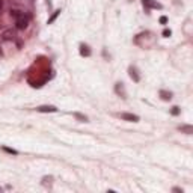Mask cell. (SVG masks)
Here are the masks:
<instances>
[{"instance_id": "cell-1", "label": "cell", "mask_w": 193, "mask_h": 193, "mask_svg": "<svg viewBox=\"0 0 193 193\" xmlns=\"http://www.w3.org/2000/svg\"><path fill=\"white\" fill-rule=\"evenodd\" d=\"M27 24H29V15L21 14L18 18H15V26H17V29H20V30L26 29V27H27Z\"/></svg>"}, {"instance_id": "cell-2", "label": "cell", "mask_w": 193, "mask_h": 193, "mask_svg": "<svg viewBox=\"0 0 193 193\" xmlns=\"http://www.w3.org/2000/svg\"><path fill=\"white\" fill-rule=\"evenodd\" d=\"M142 3L148 9H161V5L158 2H155V0H142Z\"/></svg>"}, {"instance_id": "cell-3", "label": "cell", "mask_w": 193, "mask_h": 193, "mask_svg": "<svg viewBox=\"0 0 193 193\" xmlns=\"http://www.w3.org/2000/svg\"><path fill=\"white\" fill-rule=\"evenodd\" d=\"M36 110L41 112V113H53V112H57V109L55 106H39V107H36Z\"/></svg>"}, {"instance_id": "cell-4", "label": "cell", "mask_w": 193, "mask_h": 193, "mask_svg": "<svg viewBox=\"0 0 193 193\" xmlns=\"http://www.w3.org/2000/svg\"><path fill=\"white\" fill-rule=\"evenodd\" d=\"M121 118H122L124 121H131V122H137L139 121V116L133 115V113H121Z\"/></svg>"}, {"instance_id": "cell-5", "label": "cell", "mask_w": 193, "mask_h": 193, "mask_svg": "<svg viewBox=\"0 0 193 193\" xmlns=\"http://www.w3.org/2000/svg\"><path fill=\"white\" fill-rule=\"evenodd\" d=\"M115 91H116V94H119L122 98H125V91H124V86H122V83H116V86H115Z\"/></svg>"}, {"instance_id": "cell-6", "label": "cell", "mask_w": 193, "mask_h": 193, "mask_svg": "<svg viewBox=\"0 0 193 193\" xmlns=\"http://www.w3.org/2000/svg\"><path fill=\"white\" fill-rule=\"evenodd\" d=\"M2 36H3V39H5V41H11V39H14V38H15V33H14L12 30H5Z\"/></svg>"}, {"instance_id": "cell-7", "label": "cell", "mask_w": 193, "mask_h": 193, "mask_svg": "<svg viewBox=\"0 0 193 193\" xmlns=\"http://www.w3.org/2000/svg\"><path fill=\"white\" fill-rule=\"evenodd\" d=\"M160 96H161V100H164V101H171L172 100V94L166 92V91H160Z\"/></svg>"}, {"instance_id": "cell-8", "label": "cell", "mask_w": 193, "mask_h": 193, "mask_svg": "<svg viewBox=\"0 0 193 193\" xmlns=\"http://www.w3.org/2000/svg\"><path fill=\"white\" fill-rule=\"evenodd\" d=\"M128 72H130V77L134 80V82H139L140 80V77L137 76V72H136V69L133 68V66H130V69H128Z\"/></svg>"}, {"instance_id": "cell-9", "label": "cell", "mask_w": 193, "mask_h": 193, "mask_svg": "<svg viewBox=\"0 0 193 193\" xmlns=\"http://www.w3.org/2000/svg\"><path fill=\"white\" fill-rule=\"evenodd\" d=\"M80 55L82 56H91V50L88 48V45H80Z\"/></svg>"}, {"instance_id": "cell-10", "label": "cell", "mask_w": 193, "mask_h": 193, "mask_svg": "<svg viewBox=\"0 0 193 193\" xmlns=\"http://www.w3.org/2000/svg\"><path fill=\"white\" fill-rule=\"evenodd\" d=\"M180 130L184 131V133H187V134H192V133H193V128H192L190 125H183V127H180Z\"/></svg>"}, {"instance_id": "cell-11", "label": "cell", "mask_w": 193, "mask_h": 193, "mask_svg": "<svg viewBox=\"0 0 193 193\" xmlns=\"http://www.w3.org/2000/svg\"><path fill=\"white\" fill-rule=\"evenodd\" d=\"M59 14H60V11H56V12H55V14H53L50 18H48V24H52V23H53V21L57 18V15H59Z\"/></svg>"}, {"instance_id": "cell-12", "label": "cell", "mask_w": 193, "mask_h": 193, "mask_svg": "<svg viewBox=\"0 0 193 193\" xmlns=\"http://www.w3.org/2000/svg\"><path fill=\"white\" fill-rule=\"evenodd\" d=\"M21 14H23V12H20V11H17V9H12V11H11V17H14V18H18Z\"/></svg>"}, {"instance_id": "cell-13", "label": "cell", "mask_w": 193, "mask_h": 193, "mask_svg": "<svg viewBox=\"0 0 193 193\" xmlns=\"http://www.w3.org/2000/svg\"><path fill=\"white\" fill-rule=\"evenodd\" d=\"M74 116H76V118H79L80 121H83V122H86V121H88V118H86V116H83V115H80V113H74Z\"/></svg>"}, {"instance_id": "cell-14", "label": "cell", "mask_w": 193, "mask_h": 193, "mask_svg": "<svg viewBox=\"0 0 193 193\" xmlns=\"http://www.w3.org/2000/svg\"><path fill=\"white\" fill-rule=\"evenodd\" d=\"M3 150H5V151H6V152H11V154H14V155H17V154H18V152H17V151H15V150H11V148H6V147H5V148H3Z\"/></svg>"}, {"instance_id": "cell-15", "label": "cell", "mask_w": 193, "mask_h": 193, "mask_svg": "<svg viewBox=\"0 0 193 193\" xmlns=\"http://www.w3.org/2000/svg\"><path fill=\"white\" fill-rule=\"evenodd\" d=\"M180 113V107H172V115H178Z\"/></svg>"}, {"instance_id": "cell-16", "label": "cell", "mask_w": 193, "mask_h": 193, "mask_svg": "<svg viewBox=\"0 0 193 193\" xmlns=\"http://www.w3.org/2000/svg\"><path fill=\"white\" fill-rule=\"evenodd\" d=\"M171 33H172V32H171V30H167V29L163 30V36H171Z\"/></svg>"}, {"instance_id": "cell-17", "label": "cell", "mask_w": 193, "mask_h": 193, "mask_svg": "<svg viewBox=\"0 0 193 193\" xmlns=\"http://www.w3.org/2000/svg\"><path fill=\"white\" fill-rule=\"evenodd\" d=\"M166 21H167L166 17H160V23H161V24H166Z\"/></svg>"}, {"instance_id": "cell-18", "label": "cell", "mask_w": 193, "mask_h": 193, "mask_svg": "<svg viewBox=\"0 0 193 193\" xmlns=\"http://www.w3.org/2000/svg\"><path fill=\"white\" fill-rule=\"evenodd\" d=\"M2 6H3V0H0V9H2Z\"/></svg>"}, {"instance_id": "cell-19", "label": "cell", "mask_w": 193, "mask_h": 193, "mask_svg": "<svg viewBox=\"0 0 193 193\" xmlns=\"http://www.w3.org/2000/svg\"><path fill=\"white\" fill-rule=\"evenodd\" d=\"M0 53H2V50H0Z\"/></svg>"}]
</instances>
